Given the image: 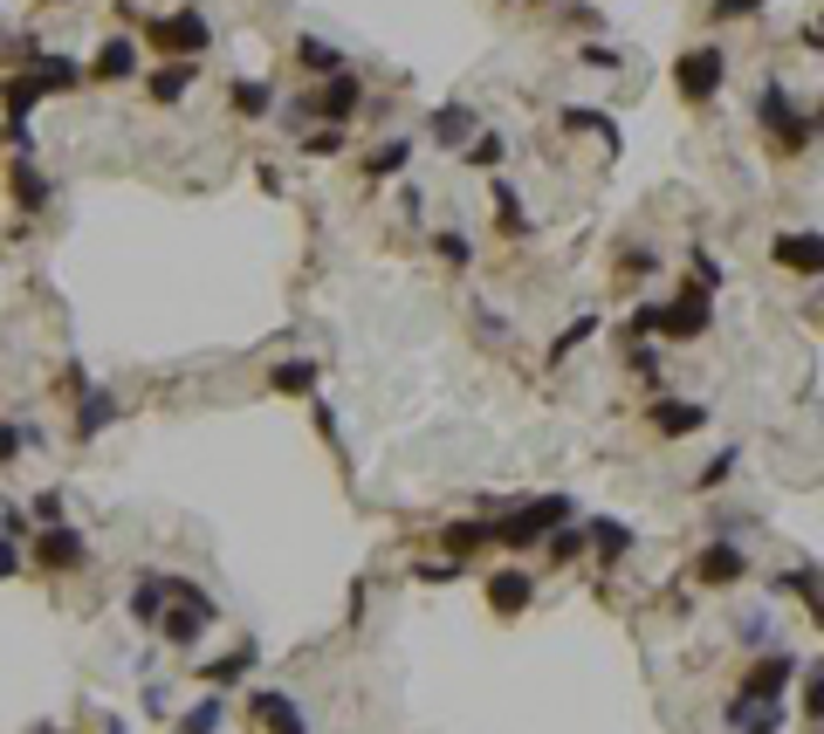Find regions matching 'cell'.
I'll list each match as a JSON object with an SVG mask.
<instances>
[{"mask_svg":"<svg viewBox=\"0 0 824 734\" xmlns=\"http://www.w3.org/2000/svg\"><path fill=\"white\" fill-rule=\"evenodd\" d=\"M728 727L735 734H783V707L776 701H728Z\"/></svg>","mask_w":824,"mask_h":734,"instance_id":"obj_17","label":"cell"},{"mask_svg":"<svg viewBox=\"0 0 824 734\" xmlns=\"http://www.w3.org/2000/svg\"><path fill=\"white\" fill-rule=\"evenodd\" d=\"M83 563H90L83 528L56 522V528H42V536H34V569H49V577H62V569H83Z\"/></svg>","mask_w":824,"mask_h":734,"instance_id":"obj_6","label":"cell"},{"mask_svg":"<svg viewBox=\"0 0 824 734\" xmlns=\"http://www.w3.org/2000/svg\"><path fill=\"white\" fill-rule=\"evenodd\" d=\"M214 727H220V701H200L179 714V734H214Z\"/></svg>","mask_w":824,"mask_h":734,"instance_id":"obj_31","label":"cell"},{"mask_svg":"<svg viewBox=\"0 0 824 734\" xmlns=\"http://www.w3.org/2000/svg\"><path fill=\"white\" fill-rule=\"evenodd\" d=\"M776 268H797V275H824V234H776L770 240Z\"/></svg>","mask_w":824,"mask_h":734,"instance_id":"obj_12","label":"cell"},{"mask_svg":"<svg viewBox=\"0 0 824 734\" xmlns=\"http://www.w3.org/2000/svg\"><path fill=\"white\" fill-rule=\"evenodd\" d=\"M722 76H728V56H722V49H687V56L674 62V83H681L687 103L722 97Z\"/></svg>","mask_w":824,"mask_h":734,"instance_id":"obj_4","label":"cell"},{"mask_svg":"<svg viewBox=\"0 0 824 734\" xmlns=\"http://www.w3.org/2000/svg\"><path fill=\"white\" fill-rule=\"evenodd\" d=\"M8 186H14V199H21V207H28V214H42V207H49V179H42V166H34V158H28V151L14 158V172H8Z\"/></svg>","mask_w":824,"mask_h":734,"instance_id":"obj_20","label":"cell"},{"mask_svg":"<svg viewBox=\"0 0 824 734\" xmlns=\"http://www.w3.org/2000/svg\"><path fill=\"white\" fill-rule=\"evenodd\" d=\"M625 268H633V275H653L659 261H653V248H633V255H625Z\"/></svg>","mask_w":824,"mask_h":734,"instance_id":"obj_44","label":"cell"},{"mask_svg":"<svg viewBox=\"0 0 824 734\" xmlns=\"http://www.w3.org/2000/svg\"><path fill=\"white\" fill-rule=\"evenodd\" d=\"M467 158H475V166H495V158H502V138H495V131L475 138V145H467Z\"/></svg>","mask_w":824,"mask_h":734,"instance_id":"obj_42","label":"cell"},{"mask_svg":"<svg viewBox=\"0 0 824 734\" xmlns=\"http://www.w3.org/2000/svg\"><path fill=\"white\" fill-rule=\"evenodd\" d=\"M735 460H742V454H715V460H708V474H701V487H722V480L735 474Z\"/></svg>","mask_w":824,"mask_h":734,"instance_id":"obj_40","label":"cell"},{"mask_svg":"<svg viewBox=\"0 0 824 734\" xmlns=\"http://www.w3.org/2000/svg\"><path fill=\"white\" fill-rule=\"evenodd\" d=\"M248 714H255V721H261L268 734H309V714H302V707L289 701V693H268V686H261L255 701H248Z\"/></svg>","mask_w":824,"mask_h":734,"instance_id":"obj_10","label":"cell"},{"mask_svg":"<svg viewBox=\"0 0 824 734\" xmlns=\"http://www.w3.org/2000/svg\"><path fill=\"white\" fill-rule=\"evenodd\" d=\"M21 76H28V83L42 90V97H49V90H76V83H83V69H76L69 56H42V62H28Z\"/></svg>","mask_w":824,"mask_h":734,"instance_id":"obj_19","label":"cell"},{"mask_svg":"<svg viewBox=\"0 0 824 734\" xmlns=\"http://www.w3.org/2000/svg\"><path fill=\"white\" fill-rule=\"evenodd\" d=\"M268 385L275 391H317V364H275Z\"/></svg>","mask_w":824,"mask_h":734,"instance_id":"obj_27","label":"cell"},{"mask_svg":"<svg viewBox=\"0 0 824 734\" xmlns=\"http://www.w3.org/2000/svg\"><path fill=\"white\" fill-rule=\"evenodd\" d=\"M467 131H482V125H475V110H467V103H447V110L434 117V138H440V145H454V151L467 145Z\"/></svg>","mask_w":824,"mask_h":734,"instance_id":"obj_23","label":"cell"},{"mask_svg":"<svg viewBox=\"0 0 824 734\" xmlns=\"http://www.w3.org/2000/svg\"><path fill=\"white\" fill-rule=\"evenodd\" d=\"M715 323V302H708V289H701V281H687V289L674 296V302H659V337H701Z\"/></svg>","mask_w":824,"mask_h":734,"instance_id":"obj_5","label":"cell"},{"mask_svg":"<svg viewBox=\"0 0 824 734\" xmlns=\"http://www.w3.org/2000/svg\"><path fill=\"white\" fill-rule=\"evenodd\" d=\"M653 426H659L666 439H681V433H701V426H708V405H687V398H659V405H653Z\"/></svg>","mask_w":824,"mask_h":734,"instance_id":"obj_16","label":"cell"},{"mask_svg":"<svg viewBox=\"0 0 824 734\" xmlns=\"http://www.w3.org/2000/svg\"><path fill=\"white\" fill-rule=\"evenodd\" d=\"M659 330V302H639L633 316H625V344H639V337H653Z\"/></svg>","mask_w":824,"mask_h":734,"instance_id":"obj_33","label":"cell"},{"mask_svg":"<svg viewBox=\"0 0 824 734\" xmlns=\"http://www.w3.org/2000/svg\"><path fill=\"white\" fill-rule=\"evenodd\" d=\"M90 76H97V83H131V76H138V49L125 42V34H110V42L97 49V62H90Z\"/></svg>","mask_w":824,"mask_h":734,"instance_id":"obj_15","label":"cell"},{"mask_svg":"<svg viewBox=\"0 0 824 734\" xmlns=\"http://www.w3.org/2000/svg\"><path fill=\"white\" fill-rule=\"evenodd\" d=\"M275 103V90L268 83H234V110H241V117H261Z\"/></svg>","mask_w":824,"mask_h":734,"instance_id":"obj_30","label":"cell"},{"mask_svg":"<svg viewBox=\"0 0 824 734\" xmlns=\"http://www.w3.org/2000/svg\"><path fill=\"white\" fill-rule=\"evenodd\" d=\"M145 42L166 49V62H192V56L214 42V21H207L200 8H179V14H166V21H145Z\"/></svg>","mask_w":824,"mask_h":734,"instance_id":"obj_3","label":"cell"},{"mask_svg":"<svg viewBox=\"0 0 824 734\" xmlns=\"http://www.w3.org/2000/svg\"><path fill=\"white\" fill-rule=\"evenodd\" d=\"M145 90L159 97V103H179V97L192 90V62H159V69L145 76Z\"/></svg>","mask_w":824,"mask_h":734,"instance_id":"obj_21","label":"cell"},{"mask_svg":"<svg viewBox=\"0 0 824 734\" xmlns=\"http://www.w3.org/2000/svg\"><path fill=\"white\" fill-rule=\"evenodd\" d=\"M406 158H413V138H391V145H378V151L365 158V172H371V179H391Z\"/></svg>","mask_w":824,"mask_h":734,"instance_id":"obj_25","label":"cell"},{"mask_svg":"<svg viewBox=\"0 0 824 734\" xmlns=\"http://www.w3.org/2000/svg\"><path fill=\"white\" fill-rule=\"evenodd\" d=\"M694 577L701 584H742L749 577V556H742V543H708L694 556Z\"/></svg>","mask_w":824,"mask_h":734,"instance_id":"obj_11","label":"cell"},{"mask_svg":"<svg viewBox=\"0 0 824 734\" xmlns=\"http://www.w3.org/2000/svg\"><path fill=\"white\" fill-rule=\"evenodd\" d=\"M302 151H317V158H337V151H344V131H309V138H302Z\"/></svg>","mask_w":824,"mask_h":734,"instance_id":"obj_38","label":"cell"},{"mask_svg":"<svg viewBox=\"0 0 824 734\" xmlns=\"http://www.w3.org/2000/svg\"><path fill=\"white\" fill-rule=\"evenodd\" d=\"M570 515H577L570 495H536V502L508 508V515L495 522V543H508V549H536V543H549V528H564Z\"/></svg>","mask_w":824,"mask_h":734,"instance_id":"obj_1","label":"cell"},{"mask_svg":"<svg viewBox=\"0 0 824 734\" xmlns=\"http://www.w3.org/2000/svg\"><path fill=\"white\" fill-rule=\"evenodd\" d=\"M358 97H365V83H358V76H350V69H337V76H330V83H324L317 97H309V103H296L289 117H296V125H302V117H309V110H317V117H330V131H337V125H344V117H350V110H358Z\"/></svg>","mask_w":824,"mask_h":734,"instance_id":"obj_7","label":"cell"},{"mask_svg":"<svg viewBox=\"0 0 824 734\" xmlns=\"http://www.w3.org/2000/svg\"><path fill=\"white\" fill-rule=\"evenodd\" d=\"M584 543L598 549V563H618L625 549H633V528L612 522V515H592V522H584Z\"/></svg>","mask_w":824,"mask_h":734,"instance_id":"obj_18","label":"cell"},{"mask_svg":"<svg viewBox=\"0 0 824 734\" xmlns=\"http://www.w3.org/2000/svg\"><path fill=\"white\" fill-rule=\"evenodd\" d=\"M592 330H598V323H592V316H577V323H570V330L557 337V350H549V357H570V350H577L584 337H592Z\"/></svg>","mask_w":824,"mask_h":734,"instance_id":"obj_37","label":"cell"},{"mask_svg":"<svg viewBox=\"0 0 824 734\" xmlns=\"http://www.w3.org/2000/svg\"><path fill=\"white\" fill-rule=\"evenodd\" d=\"M536 604V577L529 569H495L488 577V611L495 618H516V611H529Z\"/></svg>","mask_w":824,"mask_h":734,"instance_id":"obj_9","label":"cell"},{"mask_svg":"<svg viewBox=\"0 0 824 734\" xmlns=\"http://www.w3.org/2000/svg\"><path fill=\"white\" fill-rule=\"evenodd\" d=\"M434 240H440V261H454V268L475 261V240H467V234H434Z\"/></svg>","mask_w":824,"mask_h":734,"instance_id":"obj_35","label":"cell"},{"mask_svg":"<svg viewBox=\"0 0 824 734\" xmlns=\"http://www.w3.org/2000/svg\"><path fill=\"white\" fill-rule=\"evenodd\" d=\"M756 117H763V131H770V145H776V151H804V145H811V131H817V110H797L783 83H763Z\"/></svg>","mask_w":824,"mask_h":734,"instance_id":"obj_2","label":"cell"},{"mask_svg":"<svg viewBox=\"0 0 824 734\" xmlns=\"http://www.w3.org/2000/svg\"><path fill=\"white\" fill-rule=\"evenodd\" d=\"M488 543H495V522H482V515L447 522V549H454V556H475V549H488Z\"/></svg>","mask_w":824,"mask_h":734,"instance_id":"obj_22","label":"cell"},{"mask_svg":"<svg viewBox=\"0 0 824 734\" xmlns=\"http://www.w3.org/2000/svg\"><path fill=\"white\" fill-rule=\"evenodd\" d=\"M117 391H103V385H83V398H76V439H97L103 426H117Z\"/></svg>","mask_w":824,"mask_h":734,"instance_id":"obj_13","label":"cell"},{"mask_svg":"<svg viewBox=\"0 0 824 734\" xmlns=\"http://www.w3.org/2000/svg\"><path fill=\"white\" fill-rule=\"evenodd\" d=\"M413 577H419V584H454V577H460V563H419Z\"/></svg>","mask_w":824,"mask_h":734,"instance_id":"obj_39","label":"cell"},{"mask_svg":"<svg viewBox=\"0 0 824 734\" xmlns=\"http://www.w3.org/2000/svg\"><path fill=\"white\" fill-rule=\"evenodd\" d=\"M166 604H172V577H166V569H145L138 591H131V618H138V625H159Z\"/></svg>","mask_w":824,"mask_h":734,"instance_id":"obj_14","label":"cell"},{"mask_svg":"<svg viewBox=\"0 0 824 734\" xmlns=\"http://www.w3.org/2000/svg\"><path fill=\"white\" fill-rule=\"evenodd\" d=\"M804 42H811V49H824V14H817V28H811V34H804Z\"/></svg>","mask_w":824,"mask_h":734,"instance_id":"obj_45","label":"cell"},{"mask_svg":"<svg viewBox=\"0 0 824 734\" xmlns=\"http://www.w3.org/2000/svg\"><path fill=\"white\" fill-rule=\"evenodd\" d=\"M584 549V522H564V528H549V556H557V563H570Z\"/></svg>","mask_w":824,"mask_h":734,"instance_id":"obj_32","label":"cell"},{"mask_svg":"<svg viewBox=\"0 0 824 734\" xmlns=\"http://www.w3.org/2000/svg\"><path fill=\"white\" fill-rule=\"evenodd\" d=\"M742 645H770V611H756V618H742Z\"/></svg>","mask_w":824,"mask_h":734,"instance_id":"obj_41","label":"cell"},{"mask_svg":"<svg viewBox=\"0 0 824 734\" xmlns=\"http://www.w3.org/2000/svg\"><path fill=\"white\" fill-rule=\"evenodd\" d=\"M791 673H797V652H763V659L742 673V693H735V701H783Z\"/></svg>","mask_w":824,"mask_h":734,"instance_id":"obj_8","label":"cell"},{"mask_svg":"<svg viewBox=\"0 0 824 734\" xmlns=\"http://www.w3.org/2000/svg\"><path fill=\"white\" fill-rule=\"evenodd\" d=\"M34 439H42L34 426H14V419H0V467H14V460H21V446H34Z\"/></svg>","mask_w":824,"mask_h":734,"instance_id":"obj_28","label":"cell"},{"mask_svg":"<svg viewBox=\"0 0 824 734\" xmlns=\"http://www.w3.org/2000/svg\"><path fill=\"white\" fill-rule=\"evenodd\" d=\"M296 62H302V69H324V76L344 69V56H337L330 42H317V34H302V42H296Z\"/></svg>","mask_w":824,"mask_h":734,"instance_id":"obj_26","label":"cell"},{"mask_svg":"<svg viewBox=\"0 0 824 734\" xmlns=\"http://www.w3.org/2000/svg\"><path fill=\"white\" fill-rule=\"evenodd\" d=\"M34 734H56V727H34Z\"/></svg>","mask_w":824,"mask_h":734,"instance_id":"obj_46","label":"cell"},{"mask_svg":"<svg viewBox=\"0 0 824 734\" xmlns=\"http://www.w3.org/2000/svg\"><path fill=\"white\" fill-rule=\"evenodd\" d=\"M34 522L56 528V522H62V495H34Z\"/></svg>","mask_w":824,"mask_h":734,"instance_id":"obj_43","label":"cell"},{"mask_svg":"<svg viewBox=\"0 0 824 734\" xmlns=\"http://www.w3.org/2000/svg\"><path fill=\"white\" fill-rule=\"evenodd\" d=\"M804 714L824 721V666H811V680H804Z\"/></svg>","mask_w":824,"mask_h":734,"instance_id":"obj_36","label":"cell"},{"mask_svg":"<svg viewBox=\"0 0 824 734\" xmlns=\"http://www.w3.org/2000/svg\"><path fill=\"white\" fill-rule=\"evenodd\" d=\"M495 207H502V227H508V234L529 240V214L516 207V186H508V179H495Z\"/></svg>","mask_w":824,"mask_h":734,"instance_id":"obj_29","label":"cell"},{"mask_svg":"<svg viewBox=\"0 0 824 734\" xmlns=\"http://www.w3.org/2000/svg\"><path fill=\"white\" fill-rule=\"evenodd\" d=\"M564 131H605V138H612V117H605V110H577V103H570V110H564Z\"/></svg>","mask_w":824,"mask_h":734,"instance_id":"obj_34","label":"cell"},{"mask_svg":"<svg viewBox=\"0 0 824 734\" xmlns=\"http://www.w3.org/2000/svg\"><path fill=\"white\" fill-rule=\"evenodd\" d=\"M241 673H255V638H248V645H234L227 659H214V666H207V680H214V686H234Z\"/></svg>","mask_w":824,"mask_h":734,"instance_id":"obj_24","label":"cell"}]
</instances>
